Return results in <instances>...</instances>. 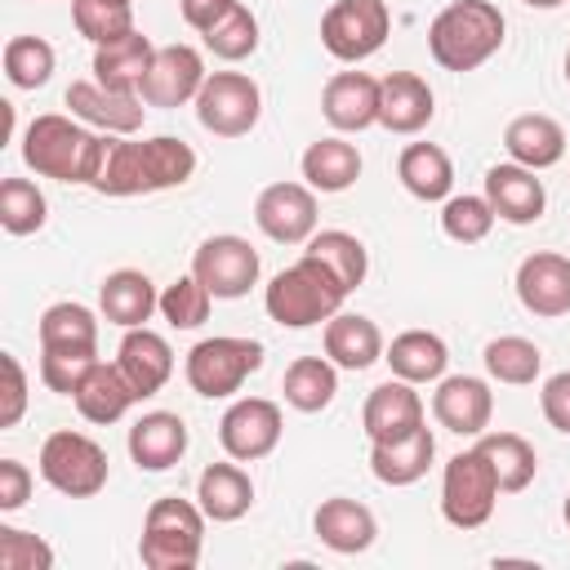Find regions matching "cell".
Returning a JSON list of instances; mask_svg holds the SVG:
<instances>
[{
	"mask_svg": "<svg viewBox=\"0 0 570 570\" xmlns=\"http://www.w3.org/2000/svg\"><path fill=\"white\" fill-rule=\"evenodd\" d=\"M40 476L67 499H94L107 485V450L85 432H49L40 445Z\"/></svg>",
	"mask_w": 570,
	"mask_h": 570,
	"instance_id": "ba28073f",
	"label": "cell"
},
{
	"mask_svg": "<svg viewBox=\"0 0 570 570\" xmlns=\"http://www.w3.org/2000/svg\"><path fill=\"white\" fill-rule=\"evenodd\" d=\"M187 383L196 396H232L240 392V383L263 370V343L258 338H236V334H214V338H200L191 352H187Z\"/></svg>",
	"mask_w": 570,
	"mask_h": 570,
	"instance_id": "52a82bcc",
	"label": "cell"
},
{
	"mask_svg": "<svg viewBox=\"0 0 570 570\" xmlns=\"http://www.w3.org/2000/svg\"><path fill=\"white\" fill-rule=\"evenodd\" d=\"M40 347H94L98 352V321L85 303H53L40 316Z\"/></svg>",
	"mask_w": 570,
	"mask_h": 570,
	"instance_id": "f35d334b",
	"label": "cell"
},
{
	"mask_svg": "<svg viewBox=\"0 0 570 570\" xmlns=\"http://www.w3.org/2000/svg\"><path fill=\"white\" fill-rule=\"evenodd\" d=\"M45 218H49V205H45L36 183H27V178H4L0 183V227L9 236H31V232L45 227Z\"/></svg>",
	"mask_w": 570,
	"mask_h": 570,
	"instance_id": "60d3db41",
	"label": "cell"
},
{
	"mask_svg": "<svg viewBox=\"0 0 570 570\" xmlns=\"http://www.w3.org/2000/svg\"><path fill=\"white\" fill-rule=\"evenodd\" d=\"M485 200L494 205V214L512 227H525L543 214L548 196H543V183L534 178V169L508 160V165H490L485 169Z\"/></svg>",
	"mask_w": 570,
	"mask_h": 570,
	"instance_id": "44dd1931",
	"label": "cell"
},
{
	"mask_svg": "<svg viewBox=\"0 0 570 570\" xmlns=\"http://www.w3.org/2000/svg\"><path fill=\"white\" fill-rule=\"evenodd\" d=\"M281 392L298 414H321L338 392V365L330 356H298L285 370Z\"/></svg>",
	"mask_w": 570,
	"mask_h": 570,
	"instance_id": "e575fe53",
	"label": "cell"
},
{
	"mask_svg": "<svg viewBox=\"0 0 570 570\" xmlns=\"http://www.w3.org/2000/svg\"><path fill=\"white\" fill-rule=\"evenodd\" d=\"M98 365L94 347H40V383L58 396H76V387Z\"/></svg>",
	"mask_w": 570,
	"mask_h": 570,
	"instance_id": "f6af8a7d",
	"label": "cell"
},
{
	"mask_svg": "<svg viewBox=\"0 0 570 570\" xmlns=\"http://www.w3.org/2000/svg\"><path fill=\"white\" fill-rule=\"evenodd\" d=\"M476 450L490 459V468H494L503 494L525 490V485L534 481V472H539L534 445H530L525 436H517V432H481V436H476Z\"/></svg>",
	"mask_w": 570,
	"mask_h": 570,
	"instance_id": "d590c367",
	"label": "cell"
},
{
	"mask_svg": "<svg viewBox=\"0 0 570 570\" xmlns=\"http://www.w3.org/2000/svg\"><path fill=\"white\" fill-rule=\"evenodd\" d=\"M196 174V151L183 138H142V142H116L107 138L102 165L94 174L98 196H147V191H169L183 187Z\"/></svg>",
	"mask_w": 570,
	"mask_h": 570,
	"instance_id": "6da1fadb",
	"label": "cell"
},
{
	"mask_svg": "<svg viewBox=\"0 0 570 570\" xmlns=\"http://www.w3.org/2000/svg\"><path fill=\"white\" fill-rule=\"evenodd\" d=\"M187 454V423L174 410H151L129 428V459L142 472H169Z\"/></svg>",
	"mask_w": 570,
	"mask_h": 570,
	"instance_id": "603a6c76",
	"label": "cell"
},
{
	"mask_svg": "<svg viewBox=\"0 0 570 570\" xmlns=\"http://www.w3.org/2000/svg\"><path fill=\"white\" fill-rule=\"evenodd\" d=\"M494 205L485 200V196H445V205H441V232L450 236V240H459V245H476V240H485L490 236V227H494Z\"/></svg>",
	"mask_w": 570,
	"mask_h": 570,
	"instance_id": "ee69618b",
	"label": "cell"
},
{
	"mask_svg": "<svg viewBox=\"0 0 570 570\" xmlns=\"http://www.w3.org/2000/svg\"><path fill=\"white\" fill-rule=\"evenodd\" d=\"M561 517H566V525H570V494H566V508H561Z\"/></svg>",
	"mask_w": 570,
	"mask_h": 570,
	"instance_id": "db71d44e",
	"label": "cell"
},
{
	"mask_svg": "<svg viewBox=\"0 0 570 570\" xmlns=\"http://www.w3.org/2000/svg\"><path fill=\"white\" fill-rule=\"evenodd\" d=\"M521 4H530V9H557V4H566V0H521Z\"/></svg>",
	"mask_w": 570,
	"mask_h": 570,
	"instance_id": "f5cc1de1",
	"label": "cell"
},
{
	"mask_svg": "<svg viewBox=\"0 0 570 570\" xmlns=\"http://www.w3.org/2000/svg\"><path fill=\"white\" fill-rule=\"evenodd\" d=\"M4 76L13 89H40L53 76V45L40 36H13L4 45Z\"/></svg>",
	"mask_w": 570,
	"mask_h": 570,
	"instance_id": "b9f144b4",
	"label": "cell"
},
{
	"mask_svg": "<svg viewBox=\"0 0 570 570\" xmlns=\"http://www.w3.org/2000/svg\"><path fill=\"white\" fill-rule=\"evenodd\" d=\"M209 303H214V294H209L191 272L160 289V316H165L174 330H196V325H205V321H209Z\"/></svg>",
	"mask_w": 570,
	"mask_h": 570,
	"instance_id": "bcb514c9",
	"label": "cell"
},
{
	"mask_svg": "<svg viewBox=\"0 0 570 570\" xmlns=\"http://www.w3.org/2000/svg\"><path fill=\"white\" fill-rule=\"evenodd\" d=\"M107 151V134H89L85 125H76L71 116L45 111L27 125L22 134V160L27 169H36L40 178H58V183H94L98 165Z\"/></svg>",
	"mask_w": 570,
	"mask_h": 570,
	"instance_id": "7a4b0ae2",
	"label": "cell"
},
{
	"mask_svg": "<svg viewBox=\"0 0 570 570\" xmlns=\"http://www.w3.org/2000/svg\"><path fill=\"white\" fill-rule=\"evenodd\" d=\"M156 62V45L142 31H129L111 45H94V80L116 94H138Z\"/></svg>",
	"mask_w": 570,
	"mask_h": 570,
	"instance_id": "d4e9b609",
	"label": "cell"
},
{
	"mask_svg": "<svg viewBox=\"0 0 570 570\" xmlns=\"http://www.w3.org/2000/svg\"><path fill=\"white\" fill-rule=\"evenodd\" d=\"M254 223L276 245H307L316 236V191L307 183H272L254 200Z\"/></svg>",
	"mask_w": 570,
	"mask_h": 570,
	"instance_id": "7c38bea8",
	"label": "cell"
},
{
	"mask_svg": "<svg viewBox=\"0 0 570 570\" xmlns=\"http://www.w3.org/2000/svg\"><path fill=\"white\" fill-rule=\"evenodd\" d=\"M71 22L94 45H111V40L138 31L129 0H71Z\"/></svg>",
	"mask_w": 570,
	"mask_h": 570,
	"instance_id": "ab89813d",
	"label": "cell"
},
{
	"mask_svg": "<svg viewBox=\"0 0 570 570\" xmlns=\"http://www.w3.org/2000/svg\"><path fill=\"white\" fill-rule=\"evenodd\" d=\"M31 499V472L18 459H0V512H13Z\"/></svg>",
	"mask_w": 570,
	"mask_h": 570,
	"instance_id": "f907efd6",
	"label": "cell"
},
{
	"mask_svg": "<svg viewBox=\"0 0 570 570\" xmlns=\"http://www.w3.org/2000/svg\"><path fill=\"white\" fill-rule=\"evenodd\" d=\"M76 410L89 419V423H116V419H125L129 414V405L138 401V392H134V383L125 379V370L111 361H98L94 370H89V379L76 387Z\"/></svg>",
	"mask_w": 570,
	"mask_h": 570,
	"instance_id": "f546056e",
	"label": "cell"
},
{
	"mask_svg": "<svg viewBox=\"0 0 570 570\" xmlns=\"http://www.w3.org/2000/svg\"><path fill=\"white\" fill-rule=\"evenodd\" d=\"M263 116V94L245 71H214L196 94V120L214 138H245Z\"/></svg>",
	"mask_w": 570,
	"mask_h": 570,
	"instance_id": "9c48e42d",
	"label": "cell"
},
{
	"mask_svg": "<svg viewBox=\"0 0 570 570\" xmlns=\"http://www.w3.org/2000/svg\"><path fill=\"white\" fill-rule=\"evenodd\" d=\"M503 147L517 165L539 174V169H552L566 156V129L543 111H525L503 129Z\"/></svg>",
	"mask_w": 570,
	"mask_h": 570,
	"instance_id": "83f0119b",
	"label": "cell"
},
{
	"mask_svg": "<svg viewBox=\"0 0 570 570\" xmlns=\"http://www.w3.org/2000/svg\"><path fill=\"white\" fill-rule=\"evenodd\" d=\"M566 80H570V49H566Z\"/></svg>",
	"mask_w": 570,
	"mask_h": 570,
	"instance_id": "11a10c76",
	"label": "cell"
},
{
	"mask_svg": "<svg viewBox=\"0 0 570 570\" xmlns=\"http://www.w3.org/2000/svg\"><path fill=\"white\" fill-rule=\"evenodd\" d=\"M432 111H436V98L423 76L392 71L379 80V125L387 134H419V129H428Z\"/></svg>",
	"mask_w": 570,
	"mask_h": 570,
	"instance_id": "ffe728a7",
	"label": "cell"
},
{
	"mask_svg": "<svg viewBox=\"0 0 570 570\" xmlns=\"http://www.w3.org/2000/svg\"><path fill=\"white\" fill-rule=\"evenodd\" d=\"M503 13L490 0H454L428 27V49L445 71H476L503 45Z\"/></svg>",
	"mask_w": 570,
	"mask_h": 570,
	"instance_id": "3957f363",
	"label": "cell"
},
{
	"mask_svg": "<svg viewBox=\"0 0 570 570\" xmlns=\"http://www.w3.org/2000/svg\"><path fill=\"white\" fill-rule=\"evenodd\" d=\"M205 80H209L205 58L191 45H165V49H156V62L138 94L147 107H183V102H196Z\"/></svg>",
	"mask_w": 570,
	"mask_h": 570,
	"instance_id": "9a60e30c",
	"label": "cell"
},
{
	"mask_svg": "<svg viewBox=\"0 0 570 570\" xmlns=\"http://www.w3.org/2000/svg\"><path fill=\"white\" fill-rule=\"evenodd\" d=\"M232 4H236V0H178V9H183V22H187L191 31H200V36H205L214 22H223Z\"/></svg>",
	"mask_w": 570,
	"mask_h": 570,
	"instance_id": "816d5d0a",
	"label": "cell"
},
{
	"mask_svg": "<svg viewBox=\"0 0 570 570\" xmlns=\"http://www.w3.org/2000/svg\"><path fill=\"white\" fill-rule=\"evenodd\" d=\"M205 49H209L214 58H223V62L249 58V53L258 49V18L236 0V4L227 9V18L205 31Z\"/></svg>",
	"mask_w": 570,
	"mask_h": 570,
	"instance_id": "7bdbcfd3",
	"label": "cell"
},
{
	"mask_svg": "<svg viewBox=\"0 0 570 570\" xmlns=\"http://www.w3.org/2000/svg\"><path fill=\"white\" fill-rule=\"evenodd\" d=\"M303 178H307V187L321 191V196L347 191V187L361 178V151H356L347 138H316V142L303 151Z\"/></svg>",
	"mask_w": 570,
	"mask_h": 570,
	"instance_id": "d6a6232c",
	"label": "cell"
},
{
	"mask_svg": "<svg viewBox=\"0 0 570 570\" xmlns=\"http://www.w3.org/2000/svg\"><path fill=\"white\" fill-rule=\"evenodd\" d=\"M432 454H436V436L428 428H419V432H410L401 441H374L370 445V472H374V481H383L392 490L396 485H414V481L428 476Z\"/></svg>",
	"mask_w": 570,
	"mask_h": 570,
	"instance_id": "4316f807",
	"label": "cell"
},
{
	"mask_svg": "<svg viewBox=\"0 0 570 570\" xmlns=\"http://www.w3.org/2000/svg\"><path fill=\"white\" fill-rule=\"evenodd\" d=\"M361 423H365L370 445H374V441H401V436L419 432V428H423V401H419L414 383H405V379H396V374H392L387 383H379V387L365 396Z\"/></svg>",
	"mask_w": 570,
	"mask_h": 570,
	"instance_id": "ac0fdd59",
	"label": "cell"
},
{
	"mask_svg": "<svg viewBox=\"0 0 570 570\" xmlns=\"http://www.w3.org/2000/svg\"><path fill=\"white\" fill-rule=\"evenodd\" d=\"M517 298L530 316L557 321L570 316V258L552 249H534L517 267Z\"/></svg>",
	"mask_w": 570,
	"mask_h": 570,
	"instance_id": "5bb4252c",
	"label": "cell"
},
{
	"mask_svg": "<svg viewBox=\"0 0 570 570\" xmlns=\"http://www.w3.org/2000/svg\"><path fill=\"white\" fill-rule=\"evenodd\" d=\"M539 405H543V419H548L557 432L570 436V370H561V374H552V379L543 383Z\"/></svg>",
	"mask_w": 570,
	"mask_h": 570,
	"instance_id": "681fc988",
	"label": "cell"
},
{
	"mask_svg": "<svg viewBox=\"0 0 570 570\" xmlns=\"http://www.w3.org/2000/svg\"><path fill=\"white\" fill-rule=\"evenodd\" d=\"M396 178L414 200H445L454 187V165L436 142H410L396 160Z\"/></svg>",
	"mask_w": 570,
	"mask_h": 570,
	"instance_id": "836d02e7",
	"label": "cell"
},
{
	"mask_svg": "<svg viewBox=\"0 0 570 570\" xmlns=\"http://www.w3.org/2000/svg\"><path fill=\"white\" fill-rule=\"evenodd\" d=\"M312 530H316V539H321L330 552L356 557V552H365V548L374 543V534H379V521H374V512H370L365 503L334 494V499H325V503L316 508V517H312Z\"/></svg>",
	"mask_w": 570,
	"mask_h": 570,
	"instance_id": "cb8c5ba5",
	"label": "cell"
},
{
	"mask_svg": "<svg viewBox=\"0 0 570 570\" xmlns=\"http://www.w3.org/2000/svg\"><path fill=\"white\" fill-rule=\"evenodd\" d=\"M321 111L338 134H361L379 125V80L370 71H338L321 89Z\"/></svg>",
	"mask_w": 570,
	"mask_h": 570,
	"instance_id": "d6986e66",
	"label": "cell"
},
{
	"mask_svg": "<svg viewBox=\"0 0 570 570\" xmlns=\"http://www.w3.org/2000/svg\"><path fill=\"white\" fill-rule=\"evenodd\" d=\"M325 356L338 370H370L374 361H383V334L361 312H334L325 321Z\"/></svg>",
	"mask_w": 570,
	"mask_h": 570,
	"instance_id": "f1b7e54d",
	"label": "cell"
},
{
	"mask_svg": "<svg viewBox=\"0 0 570 570\" xmlns=\"http://www.w3.org/2000/svg\"><path fill=\"white\" fill-rule=\"evenodd\" d=\"M98 307H102V316H107L111 325L134 330V325H147L151 312H160V294H156V285H151L147 272L120 267V272H111V276L102 281Z\"/></svg>",
	"mask_w": 570,
	"mask_h": 570,
	"instance_id": "484cf974",
	"label": "cell"
},
{
	"mask_svg": "<svg viewBox=\"0 0 570 570\" xmlns=\"http://www.w3.org/2000/svg\"><path fill=\"white\" fill-rule=\"evenodd\" d=\"M481 361H485L490 379L512 383V387L534 383L539 370H543V352H539L530 338H521V334H499V338H490L485 352H481Z\"/></svg>",
	"mask_w": 570,
	"mask_h": 570,
	"instance_id": "74e56055",
	"label": "cell"
},
{
	"mask_svg": "<svg viewBox=\"0 0 570 570\" xmlns=\"http://www.w3.org/2000/svg\"><path fill=\"white\" fill-rule=\"evenodd\" d=\"M0 566L4 570H49L53 548L40 534H27L18 525H0Z\"/></svg>",
	"mask_w": 570,
	"mask_h": 570,
	"instance_id": "7dc6e473",
	"label": "cell"
},
{
	"mask_svg": "<svg viewBox=\"0 0 570 570\" xmlns=\"http://www.w3.org/2000/svg\"><path fill=\"white\" fill-rule=\"evenodd\" d=\"M432 414L454 436H481L490 428V414H494L490 383L485 379H472V374L441 379L436 392H432Z\"/></svg>",
	"mask_w": 570,
	"mask_h": 570,
	"instance_id": "e0dca14e",
	"label": "cell"
},
{
	"mask_svg": "<svg viewBox=\"0 0 570 570\" xmlns=\"http://www.w3.org/2000/svg\"><path fill=\"white\" fill-rule=\"evenodd\" d=\"M343 298H347V289L312 254H303L298 263H289L285 272H276L272 285H267V294H263L267 316L276 325H285V330H307V325L330 321L343 307Z\"/></svg>",
	"mask_w": 570,
	"mask_h": 570,
	"instance_id": "277c9868",
	"label": "cell"
},
{
	"mask_svg": "<svg viewBox=\"0 0 570 570\" xmlns=\"http://www.w3.org/2000/svg\"><path fill=\"white\" fill-rule=\"evenodd\" d=\"M0 370H4V405H0V428H18V419L27 414V374L18 365L13 352L0 356Z\"/></svg>",
	"mask_w": 570,
	"mask_h": 570,
	"instance_id": "c3c4849f",
	"label": "cell"
},
{
	"mask_svg": "<svg viewBox=\"0 0 570 570\" xmlns=\"http://www.w3.org/2000/svg\"><path fill=\"white\" fill-rule=\"evenodd\" d=\"M196 503L205 508L209 521L227 525V521H240L254 503V481L236 468V463H209L196 481Z\"/></svg>",
	"mask_w": 570,
	"mask_h": 570,
	"instance_id": "1f68e13d",
	"label": "cell"
},
{
	"mask_svg": "<svg viewBox=\"0 0 570 570\" xmlns=\"http://www.w3.org/2000/svg\"><path fill=\"white\" fill-rule=\"evenodd\" d=\"M116 365L125 370V379L134 383V392H138V401H142V396H156V392L169 383V374H174V352H169L165 334H156V330H147V325H134V330H125V338H120Z\"/></svg>",
	"mask_w": 570,
	"mask_h": 570,
	"instance_id": "7402d4cb",
	"label": "cell"
},
{
	"mask_svg": "<svg viewBox=\"0 0 570 570\" xmlns=\"http://www.w3.org/2000/svg\"><path fill=\"white\" fill-rule=\"evenodd\" d=\"M387 4L383 0H334L321 18V45L338 62H361L383 49L387 40Z\"/></svg>",
	"mask_w": 570,
	"mask_h": 570,
	"instance_id": "30bf717a",
	"label": "cell"
},
{
	"mask_svg": "<svg viewBox=\"0 0 570 570\" xmlns=\"http://www.w3.org/2000/svg\"><path fill=\"white\" fill-rule=\"evenodd\" d=\"M205 508L178 494H165L147 508L142 521V539H138V557L147 570H191L200 561V543H205Z\"/></svg>",
	"mask_w": 570,
	"mask_h": 570,
	"instance_id": "5b68a950",
	"label": "cell"
},
{
	"mask_svg": "<svg viewBox=\"0 0 570 570\" xmlns=\"http://www.w3.org/2000/svg\"><path fill=\"white\" fill-rule=\"evenodd\" d=\"M499 494L503 490H499V476H494L490 459L476 445L472 450H459L445 463V476H441V517L454 530H481L494 517Z\"/></svg>",
	"mask_w": 570,
	"mask_h": 570,
	"instance_id": "8992f818",
	"label": "cell"
},
{
	"mask_svg": "<svg viewBox=\"0 0 570 570\" xmlns=\"http://www.w3.org/2000/svg\"><path fill=\"white\" fill-rule=\"evenodd\" d=\"M303 254H312L347 294L365 281V272H370V254H365V245L352 236V232H338V227H330V232H316L312 240H307V249Z\"/></svg>",
	"mask_w": 570,
	"mask_h": 570,
	"instance_id": "8d00e7d4",
	"label": "cell"
},
{
	"mask_svg": "<svg viewBox=\"0 0 570 570\" xmlns=\"http://www.w3.org/2000/svg\"><path fill=\"white\" fill-rule=\"evenodd\" d=\"M191 276L214 298H245L258 285V249L245 236H209L191 254Z\"/></svg>",
	"mask_w": 570,
	"mask_h": 570,
	"instance_id": "8fae6325",
	"label": "cell"
},
{
	"mask_svg": "<svg viewBox=\"0 0 570 570\" xmlns=\"http://www.w3.org/2000/svg\"><path fill=\"white\" fill-rule=\"evenodd\" d=\"M383 361L405 383H436L445 374L450 352H445V338L441 334H432V330H405V334H396L383 347Z\"/></svg>",
	"mask_w": 570,
	"mask_h": 570,
	"instance_id": "4dcf8cb0",
	"label": "cell"
},
{
	"mask_svg": "<svg viewBox=\"0 0 570 570\" xmlns=\"http://www.w3.org/2000/svg\"><path fill=\"white\" fill-rule=\"evenodd\" d=\"M67 107L76 120H85L102 134H134V129H142V116H147L142 94H116L98 80H71Z\"/></svg>",
	"mask_w": 570,
	"mask_h": 570,
	"instance_id": "2e32d148",
	"label": "cell"
},
{
	"mask_svg": "<svg viewBox=\"0 0 570 570\" xmlns=\"http://www.w3.org/2000/svg\"><path fill=\"white\" fill-rule=\"evenodd\" d=\"M218 441H223L227 459H236V463L267 459L281 445V405L267 396L232 401L223 423H218Z\"/></svg>",
	"mask_w": 570,
	"mask_h": 570,
	"instance_id": "4fadbf2b",
	"label": "cell"
}]
</instances>
